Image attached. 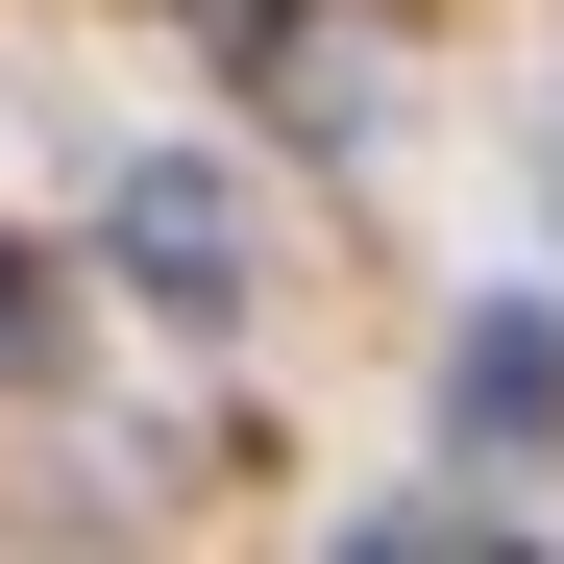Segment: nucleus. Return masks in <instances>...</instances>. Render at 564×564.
Segmentation results:
<instances>
[{
	"label": "nucleus",
	"instance_id": "2",
	"mask_svg": "<svg viewBox=\"0 0 564 564\" xmlns=\"http://www.w3.org/2000/svg\"><path fill=\"white\" fill-rule=\"evenodd\" d=\"M442 417H466V442H564V319H540V295H491V319L442 344Z\"/></svg>",
	"mask_w": 564,
	"mask_h": 564
},
{
	"label": "nucleus",
	"instance_id": "1",
	"mask_svg": "<svg viewBox=\"0 0 564 564\" xmlns=\"http://www.w3.org/2000/svg\"><path fill=\"white\" fill-rule=\"evenodd\" d=\"M99 246H123V295H172V319H246V172H197V148H148Z\"/></svg>",
	"mask_w": 564,
	"mask_h": 564
},
{
	"label": "nucleus",
	"instance_id": "3",
	"mask_svg": "<svg viewBox=\"0 0 564 564\" xmlns=\"http://www.w3.org/2000/svg\"><path fill=\"white\" fill-rule=\"evenodd\" d=\"M0 368H50V270H0Z\"/></svg>",
	"mask_w": 564,
	"mask_h": 564
}]
</instances>
